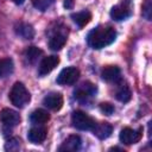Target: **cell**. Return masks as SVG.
Masks as SVG:
<instances>
[{
	"label": "cell",
	"mask_w": 152,
	"mask_h": 152,
	"mask_svg": "<svg viewBox=\"0 0 152 152\" xmlns=\"http://www.w3.org/2000/svg\"><path fill=\"white\" fill-rule=\"evenodd\" d=\"M116 38V31L112 26H97L87 36V43L93 49H102L112 44Z\"/></svg>",
	"instance_id": "obj_1"
},
{
	"label": "cell",
	"mask_w": 152,
	"mask_h": 152,
	"mask_svg": "<svg viewBox=\"0 0 152 152\" xmlns=\"http://www.w3.org/2000/svg\"><path fill=\"white\" fill-rule=\"evenodd\" d=\"M30 99H31V95L23 83L17 82L13 84L10 91V100L12 104H14L18 108H24L30 102Z\"/></svg>",
	"instance_id": "obj_2"
},
{
	"label": "cell",
	"mask_w": 152,
	"mask_h": 152,
	"mask_svg": "<svg viewBox=\"0 0 152 152\" xmlns=\"http://www.w3.org/2000/svg\"><path fill=\"white\" fill-rule=\"evenodd\" d=\"M71 122L72 126L80 131H91L93 127L95 126V120L89 116L87 113L76 110L71 115Z\"/></svg>",
	"instance_id": "obj_3"
},
{
	"label": "cell",
	"mask_w": 152,
	"mask_h": 152,
	"mask_svg": "<svg viewBox=\"0 0 152 152\" xmlns=\"http://www.w3.org/2000/svg\"><path fill=\"white\" fill-rule=\"evenodd\" d=\"M96 91H97V88H96L95 84H93L90 82H84L75 89L74 95H75V99L78 102L87 103L95 96Z\"/></svg>",
	"instance_id": "obj_4"
},
{
	"label": "cell",
	"mask_w": 152,
	"mask_h": 152,
	"mask_svg": "<svg viewBox=\"0 0 152 152\" xmlns=\"http://www.w3.org/2000/svg\"><path fill=\"white\" fill-rule=\"evenodd\" d=\"M80 77V70L75 66L64 68L57 76L56 82L61 86H70L74 84Z\"/></svg>",
	"instance_id": "obj_5"
},
{
	"label": "cell",
	"mask_w": 152,
	"mask_h": 152,
	"mask_svg": "<svg viewBox=\"0 0 152 152\" xmlns=\"http://www.w3.org/2000/svg\"><path fill=\"white\" fill-rule=\"evenodd\" d=\"M141 129H132L129 127H125L121 129L120 134H119V139L122 144L126 145H132L138 142L141 139Z\"/></svg>",
	"instance_id": "obj_6"
},
{
	"label": "cell",
	"mask_w": 152,
	"mask_h": 152,
	"mask_svg": "<svg viewBox=\"0 0 152 152\" xmlns=\"http://www.w3.org/2000/svg\"><path fill=\"white\" fill-rule=\"evenodd\" d=\"M0 120L4 124L5 127H14L20 122V115L18 114V112L10 109V108H4L0 112Z\"/></svg>",
	"instance_id": "obj_7"
},
{
	"label": "cell",
	"mask_w": 152,
	"mask_h": 152,
	"mask_svg": "<svg viewBox=\"0 0 152 152\" xmlns=\"http://www.w3.org/2000/svg\"><path fill=\"white\" fill-rule=\"evenodd\" d=\"M43 104L51 110H59L63 106V96L61 93L57 91L49 93L43 99Z\"/></svg>",
	"instance_id": "obj_8"
},
{
	"label": "cell",
	"mask_w": 152,
	"mask_h": 152,
	"mask_svg": "<svg viewBox=\"0 0 152 152\" xmlns=\"http://www.w3.org/2000/svg\"><path fill=\"white\" fill-rule=\"evenodd\" d=\"M59 63V58L57 56H48L44 57L38 66V74L39 76H45L50 74Z\"/></svg>",
	"instance_id": "obj_9"
},
{
	"label": "cell",
	"mask_w": 152,
	"mask_h": 152,
	"mask_svg": "<svg viewBox=\"0 0 152 152\" xmlns=\"http://www.w3.org/2000/svg\"><path fill=\"white\" fill-rule=\"evenodd\" d=\"M81 145H82L81 138L76 134H72L63 141V144L58 147V151H61V152H74V151L80 150Z\"/></svg>",
	"instance_id": "obj_10"
},
{
	"label": "cell",
	"mask_w": 152,
	"mask_h": 152,
	"mask_svg": "<svg viewBox=\"0 0 152 152\" xmlns=\"http://www.w3.org/2000/svg\"><path fill=\"white\" fill-rule=\"evenodd\" d=\"M101 77L106 82H114V83H116V82H119L121 80V70L116 65H108V66H106L102 70Z\"/></svg>",
	"instance_id": "obj_11"
},
{
	"label": "cell",
	"mask_w": 152,
	"mask_h": 152,
	"mask_svg": "<svg viewBox=\"0 0 152 152\" xmlns=\"http://www.w3.org/2000/svg\"><path fill=\"white\" fill-rule=\"evenodd\" d=\"M46 134H48V131L45 127H42V126H36V127H32L28 133H27V139L32 142V144H42L45 138H46Z\"/></svg>",
	"instance_id": "obj_12"
},
{
	"label": "cell",
	"mask_w": 152,
	"mask_h": 152,
	"mask_svg": "<svg viewBox=\"0 0 152 152\" xmlns=\"http://www.w3.org/2000/svg\"><path fill=\"white\" fill-rule=\"evenodd\" d=\"M91 131H93L94 135H96L99 139H107L112 134L113 127L108 122H100V124L95 122V126L93 127Z\"/></svg>",
	"instance_id": "obj_13"
},
{
	"label": "cell",
	"mask_w": 152,
	"mask_h": 152,
	"mask_svg": "<svg viewBox=\"0 0 152 152\" xmlns=\"http://www.w3.org/2000/svg\"><path fill=\"white\" fill-rule=\"evenodd\" d=\"M129 15H131V10L126 5H116L110 10V17L116 21L125 20Z\"/></svg>",
	"instance_id": "obj_14"
},
{
	"label": "cell",
	"mask_w": 152,
	"mask_h": 152,
	"mask_svg": "<svg viewBox=\"0 0 152 152\" xmlns=\"http://www.w3.org/2000/svg\"><path fill=\"white\" fill-rule=\"evenodd\" d=\"M15 33L23 39H32L34 37V28L27 23H19L14 27Z\"/></svg>",
	"instance_id": "obj_15"
},
{
	"label": "cell",
	"mask_w": 152,
	"mask_h": 152,
	"mask_svg": "<svg viewBox=\"0 0 152 152\" xmlns=\"http://www.w3.org/2000/svg\"><path fill=\"white\" fill-rule=\"evenodd\" d=\"M65 43H66V34L62 32H56L49 39V48L53 51H58L64 46Z\"/></svg>",
	"instance_id": "obj_16"
},
{
	"label": "cell",
	"mask_w": 152,
	"mask_h": 152,
	"mask_svg": "<svg viewBox=\"0 0 152 152\" xmlns=\"http://www.w3.org/2000/svg\"><path fill=\"white\" fill-rule=\"evenodd\" d=\"M50 120V115L44 109H36L30 115V121L33 125H43Z\"/></svg>",
	"instance_id": "obj_17"
},
{
	"label": "cell",
	"mask_w": 152,
	"mask_h": 152,
	"mask_svg": "<svg viewBox=\"0 0 152 152\" xmlns=\"http://www.w3.org/2000/svg\"><path fill=\"white\" fill-rule=\"evenodd\" d=\"M71 19L74 20V23L78 27H83V26H86L91 20V13L89 11L84 10V11H81V12L71 14Z\"/></svg>",
	"instance_id": "obj_18"
},
{
	"label": "cell",
	"mask_w": 152,
	"mask_h": 152,
	"mask_svg": "<svg viewBox=\"0 0 152 152\" xmlns=\"http://www.w3.org/2000/svg\"><path fill=\"white\" fill-rule=\"evenodd\" d=\"M42 53H43V51L39 48H37V46H28L25 50V52H24V57H25V59H26V62L28 64H34L38 61V58L40 57Z\"/></svg>",
	"instance_id": "obj_19"
},
{
	"label": "cell",
	"mask_w": 152,
	"mask_h": 152,
	"mask_svg": "<svg viewBox=\"0 0 152 152\" xmlns=\"http://www.w3.org/2000/svg\"><path fill=\"white\" fill-rule=\"evenodd\" d=\"M13 69H14V64L10 57L0 59V78H5L10 76L13 72Z\"/></svg>",
	"instance_id": "obj_20"
},
{
	"label": "cell",
	"mask_w": 152,
	"mask_h": 152,
	"mask_svg": "<svg viewBox=\"0 0 152 152\" xmlns=\"http://www.w3.org/2000/svg\"><path fill=\"white\" fill-rule=\"evenodd\" d=\"M115 97L120 101V102H128L132 97V93H131V89L127 84H121L118 89H116V93H115Z\"/></svg>",
	"instance_id": "obj_21"
},
{
	"label": "cell",
	"mask_w": 152,
	"mask_h": 152,
	"mask_svg": "<svg viewBox=\"0 0 152 152\" xmlns=\"http://www.w3.org/2000/svg\"><path fill=\"white\" fill-rule=\"evenodd\" d=\"M55 0H32V4L33 6L39 10V11H46L52 4H53Z\"/></svg>",
	"instance_id": "obj_22"
},
{
	"label": "cell",
	"mask_w": 152,
	"mask_h": 152,
	"mask_svg": "<svg viewBox=\"0 0 152 152\" xmlns=\"http://www.w3.org/2000/svg\"><path fill=\"white\" fill-rule=\"evenodd\" d=\"M142 17L146 20H151L152 18V0H145L142 5Z\"/></svg>",
	"instance_id": "obj_23"
},
{
	"label": "cell",
	"mask_w": 152,
	"mask_h": 152,
	"mask_svg": "<svg viewBox=\"0 0 152 152\" xmlns=\"http://www.w3.org/2000/svg\"><path fill=\"white\" fill-rule=\"evenodd\" d=\"M20 147V140L18 138H11L7 140L6 145H5V150L6 151H17Z\"/></svg>",
	"instance_id": "obj_24"
},
{
	"label": "cell",
	"mask_w": 152,
	"mask_h": 152,
	"mask_svg": "<svg viewBox=\"0 0 152 152\" xmlns=\"http://www.w3.org/2000/svg\"><path fill=\"white\" fill-rule=\"evenodd\" d=\"M100 109L102 113H104L106 115H112L114 113V106L108 103V102H102L100 104Z\"/></svg>",
	"instance_id": "obj_25"
},
{
	"label": "cell",
	"mask_w": 152,
	"mask_h": 152,
	"mask_svg": "<svg viewBox=\"0 0 152 152\" xmlns=\"http://www.w3.org/2000/svg\"><path fill=\"white\" fill-rule=\"evenodd\" d=\"M75 5V0H64V7L66 10H71Z\"/></svg>",
	"instance_id": "obj_26"
},
{
	"label": "cell",
	"mask_w": 152,
	"mask_h": 152,
	"mask_svg": "<svg viewBox=\"0 0 152 152\" xmlns=\"http://www.w3.org/2000/svg\"><path fill=\"white\" fill-rule=\"evenodd\" d=\"M12 1H13L14 4H17V5H21V4H23L25 0H12Z\"/></svg>",
	"instance_id": "obj_27"
}]
</instances>
